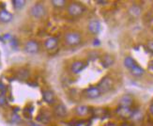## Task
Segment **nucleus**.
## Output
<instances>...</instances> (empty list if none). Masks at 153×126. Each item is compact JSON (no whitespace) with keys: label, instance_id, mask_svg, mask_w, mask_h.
Masks as SVG:
<instances>
[{"label":"nucleus","instance_id":"1","mask_svg":"<svg viewBox=\"0 0 153 126\" xmlns=\"http://www.w3.org/2000/svg\"><path fill=\"white\" fill-rule=\"evenodd\" d=\"M64 41L69 46H77L82 42V35L78 31H70L65 34Z\"/></svg>","mask_w":153,"mask_h":126},{"label":"nucleus","instance_id":"2","mask_svg":"<svg viewBox=\"0 0 153 126\" xmlns=\"http://www.w3.org/2000/svg\"><path fill=\"white\" fill-rule=\"evenodd\" d=\"M67 11L71 17H79L84 14V12L85 11V8L81 3L71 2L68 6Z\"/></svg>","mask_w":153,"mask_h":126},{"label":"nucleus","instance_id":"3","mask_svg":"<svg viewBox=\"0 0 153 126\" xmlns=\"http://www.w3.org/2000/svg\"><path fill=\"white\" fill-rule=\"evenodd\" d=\"M113 86H114L113 79L109 76H104L103 78H102V80L99 82L97 87L101 90L102 94V93H107L108 91H110L113 88Z\"/></svg>","mask_w":153,"mask_h":126},{"label":"nucleus","instance_id":"4","mask_svg":"<svg viewBox=\"0 0 153 126\" xmlns=\"http://www.w3.org/2000/svg\"><path fill=\"white\" fill-rule=\"evenodd\" d=\"M30 14L34 18H42L46 14V9L43 4L42 3H36L30 8Z\"/></svg>","mask_w":153,"mask_h":126},{"label":"nucleus","instance_id":"5","mask_svg":"<svg viewBox=\"0 0 153 126\" xmlns=\"http://www.w3.org/2000/svg\"><path fill=\"white\" fill-rule=\"evenodd\" d=\"M84 95L85 98L90 99V100H95L102 95V92L97 86H91V87L84 90Z\"/></svg>","mask_w":153,"mask_h":126},{"label":"nucleus","instance_id":"6","mask_svg":"<svg viewBox=\"0 0 153 126\" xmlns=\"http://www.w3.org/2000/svg\"><path fill=\"white\" fill-rule=\"evenodd\" d=\"M24 49L27 54L34 55L39 51V44L38 42L34 41V40H30V41H28L25 44Z\"/></svg>","mask_w":153,"mask_h":126},{"label":"nucleus","instance_id":"7","mask_svg":"<svg viewBox=\"0 0 153 126\" xmlns=\"http://www.w3.org/2000/svg\"><path fill=\"white\" fill-rule=\"evenodd\" d=\"M117 114L123 119H129L134 116V111L131 107H119L117 109Z\"/></svg>","mask_w":153,"mask_h":126},{"label":"nucleus","instance_id":"8","mask_svg":"<svg viewBox=\"0 0 153 126\" xmlns=\"http://www.w3.org/2000/svg\"><path fill=\"white\" fill-rule=\"evenodd\" d=\"M42 99H43V101L48 104H54L56 102V97H55L54 92L50 89L42 90Z\"/></svg>","mask_w":153,"mask_h":126},{"label":"nucleus","instance_id":"9","mask_svg":"<svg viewBox=\"0 0 153 126\" xmlns=\"http://www.w3.org/2000/svg\"><path fill=\"white\" fill-rule=\"evenodd\" d=\"M85 68V62H83L82 60H76L74 63L71 64V71L72 74L74 75H78L80 74L84 69Z\"/></svg>","mask_w":153,"mask_h":126},{"label":"nucleus","instance_id":"10","mask_svg":"<svg viewBox=\"0 0 153 126\" xmlns=\"http://www.w3.org/2000/svg\"><path fill=\"white\" fill-rule=\"evenodd\" d=\"M36 120H37V122H41L42 124H46L51 121V114L48 111L42 110L39 113V115L36 118Z\"/></svg>","mask_w":153,"mask_h":126},{"label":"nucleus","instance_id":"11","mask_svg":"<svg viewBox=\"0 0 153 126\" xmlns=\"http://www.w3.org/2000/svg\"><path fill=\"white\" fill-rule=\"evenodd\" d=\"M88 28L91 34L96 35L101 31V24H100V22L97 21V20H92V21L88 23Z\"/></svg>","mask_w":153,"mask_h":126},{"label":"nucleus","instance_id":"12","mask_svg":"<svg viewBox=\"0 0 153 126\" xmlns=\"http://www.w3.org/2000/svg\"><path fill=\"white\" fill-rule=\"evenodd\" d=\"M54 113L58 118H64L66 115H67L68 110H67V107H66L64 104H58L57 105H56V107H55Z\"/></svg>","mask_w":153,"mask_h":126},{"label":"nucleus","instance_id":"13","mask_svg":"<svg viewBox=\"0 0 153 126\" xmlns=\"http://www.w3.org/2000/svg\"><path fill=\"white\" fill-rule=\"evenodd\" d=\"M132 104H134V98H132L131 95L126 94L119 99V107H131Z\"/></svg>","mask_w":153,"mask_h":126},{"label":"nucleus","instance_id":"14","mask_svg":"<svg viewBox=\"0 0 153 126\" xmlns=\"http://www.w3.org/2000/svg\"><path fill=\"white\" fill-rule=\"evenodd\" d=\"M58 44V39L56 37H50L44 42V47L47 50H53L56 48Z\"/></svg>","mask_w":153,"mask_h":126},{"label":"nucleus","instance_id":"15","mask_svg":"<svg viewBox=\"0 0 153 126\" xmlns=\"http://www.w3.org/2000/svg\"><path fill=\"white\" fill-rule=\"evenodd\" d=\"M13 19V15L11 13L6 10H0V22L1 23H10L12 21Z\"/></svg>","mask_w":153,"mask_h":126},{"label":"nucleus","instance_id":"16","mask_svg":"<svg viewBox=\"0 0 153 126\" xmlns=\"http://www.w3.org/2000/svg\"><path fill=\"white\" fill-rule=\"evenodd\" d=\"M115 62V58L113 57L112 56L110 55H105L102 57V65L103 66L104 68H109L111 66L114 64Z\"/></svg>","mask_w":153,"mask_h":126},{"label":"nucleus","instance_id":"17","mask_svg":"<svg viewBox=\"0 0 153 126\" xmlns=\"http://www.w3.org/2000/svg\"><path fill=\"white\" fill-rule=\"evenodd\" d=\"M141 12H142V9H141V7L138 6V5H132L129 9L130 15L131 17H134V18H136V17H138L139 15H140Z\"/></svg>","mask_w":153,"mask_h":126},{"label":"nucleus","instance_id":"18","mask_svg":"<svg viewBox=\"0 0 153 126\" xmlns=\"http://www.w3.org/2000/svg\"><path fill=\"white\" fill-rule=\"evenodd\" d=\"M75 112L76 114L80 117H85L88 114L89 112V108L86 107V105H79L75 108Z\"/></svg>","mask_w":153,"mask_h":126},{"label":"nucleus","instance_id":"19","mask_svg":"<svg viewBox=\"0 0 153 126\" xmlns=\"http://www.w3.org/2000/svg\"><path fill=\"white\" fill-rule=\"evenodd\" d=\"M123 63H124V66L127 69H129V70H131L132 68L134 67L135 65H137L136 64V62H135V60L134 58H132L131 57H126L125 58H124V61H123Z\"/></svg>","mask_w":153,"mask_h":126},{"label":"nucleus","instance_id":"20","mask_svg":"<svg viewBox=\"0 0 153 126\" xmlns=\"http://www.w3.org/2000/svg\"><path fill=\"white\" fill-rule=\"evenodd\" d=\"M130 71H131V74L134 76H135V77L142 76L144 75V72H145L144 69L142 67H140V66H138V65H135L134 67L132 68L131 70H130Z\"/></svg>","mask_w":153,"mask_h":126},{"label":"nucleus","instance_id":"21","mask_svg":"<svg viewBox=\"0 0 153 126\" xmlns=\"http://www.w3.org/2000/svg\"><path fill=\"white\" fill-rule=\"evenodd\" d=\"M11 3L15 10H22L25 7L26 1H25V0H12Z\"/></svg>","mask_w":153,"mask_h":126},{"label":"nucleus","instance_id":"22","mask_svg":"<svg viewBox=\"0 0 153 126\" xmlns=\"http://www.w3.org/2000/svg\"><path fill=\"white\" fill-rule=\"evenodd\" d=\"M51 3L53 4V6L56 7V8H63L67 2H66L65 0H52Z\"/></svg>","mask_w":153,"mask_h":126},{"label":"nucleus","instance_id":"23","mask_svg":"<svg viewBox=\"0 0 153 126\" xmlns=\"http://www.w3.org/2000/svg\"><path fill=\"white\" fill-rule=\"evenodd\" d=\"M7 104V97H6V91L0 92V107H4Z\"/></svg>","mask_w":153,"mask_h":126},{"label":"nucleus","instance_id":"24","mask_svg":"<svg viewBox=\"0 0 153 126\" xmlns=\"http://www.w3.org/2000/svg\"><path fill=\"white\" fill-rule=\"evenodd\" d=\"M11 122L12 123H20L22 122L21 120V117H20L17 113H13L12 116H11Z\"/></svg>","mask_w":153,"mask_h":126},{"label":"nucleus","instance_id":"25","mask_svg":"<svg viewBox=\"0 0 153 126\" xmlns=\"http://www.w3.org/2000/svg\"><path fill=\"white\" fill-rule=\"evenodd\" d=\"M18 75L21 79H26L29 76V72H28V71H26V70H21L18 72Z\"/></svg>","mask_w":153,"mask_h":126},{"label":"nucleus","instance_id":"26","mask_svg":"<svg viewBox=\"0 0 153 126\" xmlns=\"http://www.w3.org/2000/svg\"><path fill=\"white\" fill-rule=\"evenodd\" d=\"M32 112H33V109H32V108L26 107V108H25V110H24V115L25 116L26 119H31Z\"/></svg>","mask_w":153,"mask_h":126},{"label":"nucleus","instance_id":"27","mask_svg":"<svg viewBox=\"0 0 153 126\" xmlns=\"http://www.w3.org/2000/svg\"><path fill=\"white\" fill-rule=\"evenodd\" d=\"M147 46H148L149 51V52H151L152 54H153V42H149Z\"/></svg>","mask_w":153,"mask_h":126},{"label":"nucleus","instance_id":"28","mask_svg":"<svg viewBox=\"0 0 153 126\" xmlns=\"http://www.w3.org/2000/svg\"><path fill=\"white\" fill-rule=\"evenodd\" d=\"M149 71L151 72V74H153V60H151L149 62Z\"/></svg>","mask_w":153,"mask_h":126},{"label":"nucleus","instance_id":"29","mask_svg":"<svg viewBox=\"0 0 153 126\" xmlns=\"http://www.w3.org/2000/svg\"><path fill=\"white\" fill-rule=\"evenodd\" d=\"M149 113H150V115L153 117V103L149 105Z\"/></svg>","mask_w":153,"mask_h":126},{"label":"nucleus","instance_id":"30","mask_svg":"<svg viewBox=\"0 0 153 126\" xmlns=\"http://www.w3.org/2000/svg\"><path fill=\"white\" fill-rule=\"evenodd\" d=\"M2 91H6V88L3 84L0 83V92H2Z\"/></svg>","mask_w":153,"mask_h":126},{"label":"nucleus","instance_id":"31","mask_svg":"<svg viewBox=\"0 0 153 126\" xmlns=\"http://www.w3.org/2000/svg\"><path fill=\"white\" fill-rule=\"evenodd\" d=\"M97 3L100 4V5H103L105 3H107V1H100V0H99V1H97Z\"/></svg>","mask_w":153,"mask_h":126},{"label":"nucleus","instance_id":"32","mask_svg":"<svg viewBox=\"0 0 153 126\" xmlns=\"http://www.w3.org/2000/svg\"><path fill=\"white\" fill-rule=\"evenodd\" d=\"M29 126H42V125L41 124H38V123H35V122H32V123H30Z\"/></svg>","mask_w":153,"mask_h":126},{"label":"nucleus","instance_id":"33","mask_svg":"<svg viewBox=\"0 0 153 126\" xmlns=\"http://www.w3.org/2000/svg\"><path fill=\"white\" fill-rule=\"evenodd\" d=\"M99 44H100L99 40H94V45H99Z\"/></svg>","mask_w":153,"mask_h":126},{"label":"nucleus","instance_id":"34","mask_svg":"<svg viewBox=\"0 0 153 126\" xmlns=\"http://www.w3.org/2000/svg\"><path fill=\"white\" fill-rule=\"evenodd\" d=\"M121 126H131V125H130V124H128V123H123Z\"/></svg>","mask_w":153,"mask_h":126}]
</instances>
